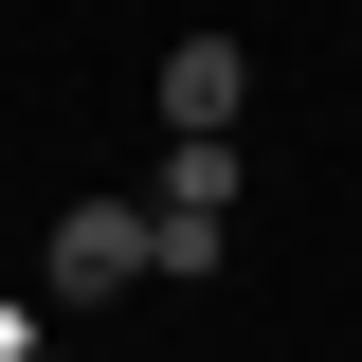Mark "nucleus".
Masks as SVG:
<instances>
[{"label": "nucleus", "mask_w": 362, "mask_h": 362, "mask_svg": "<svg viewBox=\"0 0 362 362\" xmlns=\"http://www.w3.org/2000/svg\"><path fill=\"white\" fill-rule=\"evenodd\" d=\"M235 127H163V163H145V254L163 272H218V235H235Z\"/></svg>", "instance_id": "f257e3e1"}, {"label": "nucleus", "mask_w": 362, "mask_h": 362, "mask_svg": "<svg viewBox=\"0 0 362 362\" xmlns=\"http://www.w3.org/2000/svg\"><path fill=\"white\" fill-rule=\"evenodd\" d=\"M145 199H73L54 218V254H37V308H109V290H145Z\"/></svg>", "instance_id": "f03ea898"}, {"label": "nucleus", "mask_w": 362, "mask_h": 362, "mask_svg": "<svg viewBox=\"0 0 362 362\" xmlns=\"http://www.w3.org/2000/svg\"><path fill=\"white\" fill-rule=\"evenodd\" d=\"M235 109H254V54L235 37H181L163 54V127H235Z\"/></svg>", "instance_id": "7ed1b4c3"}, {"label": "nucleus", "mask_w": 362, "mask_h": 362, "mask_svg": "<svg viewBox=\"0 0 362 362\" xmlns=\"http://www.w3.org/2000/svg\"><path fill=\"white\" fill-rule=\"evenodd\" d=\"M37 326H54V308H18V290H0V362H54V344H37Z\"/></svg>", "instance_id": "20e7f679"}]
</instances>
